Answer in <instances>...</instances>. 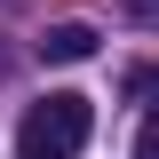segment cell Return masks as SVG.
Segmentation results:
<instances>
[{
    "mask_svg": "<svg viewBox=\"0 0 159 159\" xmlns=\"http://www.w3.org/2000/svg\"><path fill=\"white\" fill-rule=\"evenodd\" d=\"M119 8H127V16H135L143 32H159V0H119Z\"/></svg>",
    "mask_w": 159,
    "mask_h": 159,
    "instance_id": "4",
    "label": "cell"
},
{
    "mask_svg": "<svg viewBox=\"0 0 159 159\" xmlns=\"http://www.w3.org/2000/svg\"><path fill=\"white\" fill-rule=\"evenodd\" d=\"M40 56H48V64H88V56H96V24H48V40H40Z\"/></svg>",
    "mask_w": 159,
    "mask_h": 159,
    "instance_id": "2",
    "label": "cell"
},
{
    "mask_svg": "<svg viewBox=\"0 0 159 159\" xmlns=\"http://www.w3.org/2000/svg\"><path fill=\"white\" fill-rule=\"evenodd\" d=\"M88 135H96V103L64 88V96H48V103L24 111V127H16V159H80V151H88Z\"/></svg>",
    "mask_w": 159,
    "mask_h": 159,
    "instance_id": "1",
    "label": "cell"
},
{
    "mask_svg": "<svg viewBox=\"0 0 159 159\" xmlns=\"http://www.w3.org/2000/svg\"><path fill=\"white\" fill-rule=\"evenodd\" d=\"M135 159H159V103L143 111V135H135Z\"/></svg>",
    "mask_w": 159,
    "mask_h": 159,
    "instance_id": "3",
    "label": "cell"
}]
</instances>
